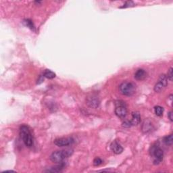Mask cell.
<instances>
[{
	"instance_id": "6da1fadb",
	"label": "cell",
	"mask_w": 173,
	"mask_h": 173,
	"mask_svg": "<svg viewBox=\"0 0 173 173\" xmlns=\"http://www.w3.org/2000/svg\"><path fill=\"white\" fill-rule=\"evenodd\" d=\"M73 154V150L71 149H62V150H58L54 152L50 156V160L54 163H62L64 160L71 156Z\"/></svg>"
},
{
	"instance_id": "7a4b0ae2",
	"label": "cell",
	"mask_w": 173,
	"mask_h": 173,
	"mask_svg": "<svg viewBox=\"0 0 173 173\" xmlns=\"http://www.w3.org/2000/svg\"><path fill=\"white\" fill-rule=\"evenodd\" d=\"M20 136L23 143L27 147H31L33 145V137L28 126L22 125L20 128Z\"/></svg>"
},
{
	"instance_id": "3957f363",
	"label": "cell",
	"mask_w": 173,
	"mask_h": 173,
	"mask_svg": "<svg viewBox=\"0 0 173 173\" xmlns=\"http://www.w3.org/2000/svg\"><path fill=\"white\" fill-rule=\"evenodd\" d=\"M119 91L123 96H132L136 91V85L132 82L125 81L119 85Z\"/></svg>"
},
{
	"instance_id": "277c9868",
	"label": "cell",
	"mask_w": 173,
	"mask_h": 173,
	"mask_svg": "<svg viewBox=\"0 0 173 173\" xmlns=\"http://www.w3.org/2000/svg\"><path fill=\"white\" fill-rule=\"evenodd\" d=\"M150 155L154 158V164L158 165L162 162L164 158V152L158 145H152L149 150Z\"/></svg>"
},
{
	"instance_id": "5b68a950",
	"label": "cell",
	"mask_w": 173,
	"mask_h": 173,
	"mask_svg": "<svg viewBox=\"0 0 173 173\" xmlns=\"http://www.w3.org/2000/svg\"><path fill=\"white\" fill-rule=\"evenodd\" d=\"M115 114L118 117L120 118V119H124L127 116V109L125 102L123 101H118L116 102Z\"/></svg>"
},
{
	"instance_id": "8992f818",
	"label": "cell",
	"mask_w": 173,
	"mask_h": 173,
	"mask_svg": "<svg viewBox=\"0 0 173 173\" xmlns=\"http://www.w3.org/2000/svg\"><path fill=\"white\" fill-rule=\"evenodd\" d=\"M86 104L89 107L96 109L99 108L100 105V100L99 97H98L96 94H91V95L87 96L86 98Z\"/></svg>"
},
{
	"instance_id": "52a82bcc",
	"label": "cell",
	"mask_w": 173,
	"mask_h": 173,
	"mask_svg": "<svg viewBox=\"0 0 173 173\" xmlns=\"http://www.w3.org/2000/svg\"><path fill=\"white\" fill-rule=\"evenodd\" d=\"M168 85V78L165 74L160 75L158 81L154 86V91L157 93L162 91Z\"/></svg>"
},
{
	"instance_id": "ba28073f",
	"label": "cell",
	"mask_w": 173,
	"mask_h": 173,
	"mask_svg": "<svg viewBox=\"0 0 173 173\" xmlns=\"http://www.w3.org/2000/svg\"><path fill=\"white\" fill-rule=\"evenodd\" d=\"M74 142L72 137H62L55 139L54 144L58 147H66L72 145Z\"/></svg>"
},
{
	"instance_id": "9c48e42d",
	"label": "cell",
	"mask_w": 173,
	"mask_h": 173,
	"mask_svg": "<svg viewBox=\"0 0 173 173\" xmlns=\"http://www.w3.org/2000/svg\"><path fill=\"white\" fill-rule=\"evenodd\" d=\"M154 125L152 124V122L148 119L145 120L142 124V126H141V131L144 133H150L152 131V130H154Z\"/></svg>"
},
{
	"instance_id": "30bf717a",
	"label": "cell",
	"mask_w": 173,
	"mask_h": 173,
	"mask_svg": "<svg viewBox=\"0 0 173 173\" xmlns=\"http://www.w3.org/2000/svg\"><path fill=\"white\" fill-rule=\"evenodd\" d=\"M110 148L112 151L116 154H120L124 150L123 146L117 141H113L110 145Z\"/></svg>"
},
{
	"instance_id": "8fae6325",
	"label": "cell",
	"mask_w": 173,
	"mask_h": 173,
	"mask_svg": "<svg viewBox=\"0 0 173 173\" xmlns=\"http://www.w3.org/2000/svg\"><path fill=\"white\" fill-rule=\"evenodd\" d=\"M132 118L131 120H129V123L131 126H136L139 124L141 122V115L139 112L135 111L133 112L131 114Z\"/></svg>"
},
{
	"instance_id": "7c38bea8",
	"label": "cell",
	"mask_w": 173,
	"mask_h": 173,
	"mask_svg": "<svg viewBox=\"0 0 173 173\" xmlns=\"http://www.w3.org/2000/svg\"><path fill=\"white\" fill-rule=\"evenodd\" d=\"M66 166L65 164L64 163V162L62 163H58V165L55 166H52L49 168H48V170L45 171V172H62L63 169H64Z\"/></svg>"
},
{
	"instance_id": "4fadbf2b",
	"label": "cell",
	"mask_w": 173,
	"mask_h": 173,
	"mask_svg": "<svg viewBox=\"0 0 173 173\" xmlns=\"http://www.w3.org/2000/svg\"><path fill=\"white\" fill-rule=\"evenodd\" d=\"M147 77V72L143 69H138L135 73V78L137 81H143Z\"/></svg>"
},
{
	"instance_id": "5bb4252c",
	"label": "cell",
	"mask_w": 173,
	"mask_h": 173,
	"mask_svg": "<svg viewBox=\"0 0 173 173\" xmlns=\"http://www.w3.org/2000/svg\"><path fill=\"white\" fill-rule=\"evenodd\" d=\"M56 73H54L53 71L48 69H46L44 72H43V77L48 78V79H53L56 77Z\"/></svg>"
},
{
	"instance_id": "9a60e30c",
	"label": "cell",
	"mask_w": 173,
	"mask_h": 173,
	"mask_svg": "<svg viewBox=\"0 0 173 173\" xmlns=\"http://www.w3.org/2000/svg\"><path fill=\"white\" fill-rule=\"evenodd\" d=\"M163 142L166 145H172L173 143V135L171 134L167 136H165L163 138Z\"/></svg>"
},
{
	"instance_id": "2e32d148",
	"label": "cell",
	"mask_w": 173,
	"mask_h": 173,
	"mask_svg": "<svg viewBox=\"0 0 173 173\" xmlns=\"http://www.w3.org/2000/svg\"><path fill=\"white\" fill-rule=\"evenodd\" d=\"M154 112H155L156 116H162L163 115V113H164V108L160 105L155 106Z\"/></svg>"
},
{
	"instance_id": "e0dca14e",
	"label": "cell",
	"mask_w": 173,
	"mask_h": 173,
	"mask_svg": "<svg viewBox=\"0 0 173 173\" xmlns=\"http://www.w3.org/2000/svg\"><path fill=\"white\" fill-rule=\"evenodd\" d=\"M23 23H24V25L29 28L30 30H35V26L33 25V22L30 21V19H25L24 20V21H23Z\"/></svg>"
},
{
	"instance_id": "ac0fdd59",
	"label": "cell",
	"mask_w": 173,
	"mask_h": 173,
	"mask_svg": "<svg viewBox=\"0 0 173 173\" xmlns=\"http://www.w3.org/2000/svg\"><path fill=\"white\" fill-rule=\"evenodd\" d=\"M93 165L96 166H100L102 163H103V160H102L100 158H96L93 160Z\"/></svg>"
},
{
	"instance_id": "d6986e66",
	"label": "cell",
	"mask_w": 173,
	"mask_h": 173,
	"mask_svg": "<svg viewBox=\"0 0 173 173\" xmlns=\"http://www.w3.org/2000/svg\"><path fill=\"white\" fill-rule=\"evenodd\" d=\"M135 6V3L133 2L132 1H129V2H126L123 5V6L120 7V8H124V7H132V6Z\"/></svg>"
},
{
	"instance_id": "ffe728a7",
	"label": "cell",
	"mask_w": 173,
	"mask_h": 173,
	"mask_svg": "<svg viewBox=\"0 0 173 173\" xmlns=\"http://www.w3.org/2000/svg\"><path fill=\"white\" fill-rule=\"evenodd\" d=\"M166 77H167V78H168V80H169L170 81H172V77H173V74H172V68H171L170 69L168 70Z\"/></svg>"
},
{
	"instance_id": "44dd1931",
	"label": "cell",
	"mask_w": 173,
	"mask_h": 173,
	"mask_svg": "<svg viewBox=\"0 0 173 173\" xmlns=\"http://www.w3.org/2000/svg\"><path fill=\"white\" fill-rule=\"evenodd\" d=\"M123 127H127V128H128V127H131V124H130L129 120H126V121H124V123H123Z\"/></svg>"
},
{
	"instance_id": "7402d4cb",
	"label": "cell",
	"mask_w": 173,
	"mask_h": 173,
	"mask_svg": "<svg viewBox=\"0 0 173 173\" xmlns=\"http://www.w3.org/2000/svg\"><path fill=\"white\" fill-rule=\"evenodd\" d=\"M168 119H170V120L171 122L173 121V118H172V111H170L168 112Z\"/></svg>"
},
{
	"instance_id": "603a6c76",
	"label": "cell",
	"mask_w": 173,
	"mask_h": 173,
	"mask_svg": "<svg viewBox=\"0 0 173 173\" xmlns=\"http://www.w3.org/2000/svg\"><path fill=\"white\" fill-rule=\"evenodd\" d=\"M43 77H42V76L39 77V78L38 81H37V84H40V83H41V82H43Z\"/></svg>"
}]
</instances>
